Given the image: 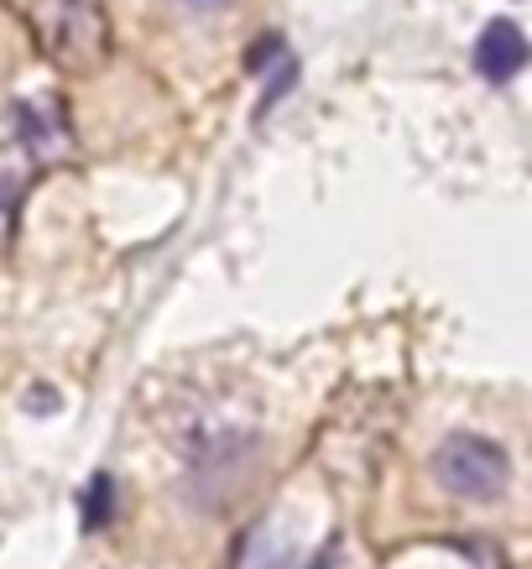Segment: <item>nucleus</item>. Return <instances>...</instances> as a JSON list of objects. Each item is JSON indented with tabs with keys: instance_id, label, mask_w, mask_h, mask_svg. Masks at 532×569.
<instances>
[{
	"instance_id": "7",
	"label": "nucleus",
	"mask_w": 532,
	"mask_h": 569,
	"mask_svg": "<svg viewBox=\"0 0 532 569\" xmlns=\"http://www.w3.org/2000/svg\"><path fill=\"white\" fill-rule=\"evenodd\" d=\"M183 6H193V11H220V6H230V0H183Z\"/></svg>"
},
{
	"instance_id": "1",
	"label": "nucleus",
	"mask_w": 532,
	"mask_h": 569,
	"mask_svg": "<svg viewBox=\"0 0 532 569\" xmlns=\"http://www.w3.org/2000/svg\"><path fill=\"white\" fill-rule=\"evenodd\" d=\"M429 470L449 497H464V501H491L512 481L506 449L496 439H485V433H449L444 445L433 449Z\"/></svg>"
},
{
	"instance_id": "5",
	"label": "nucleus",
	"mask_w": 532,
	"mask_h": 569,
	"mask_svg": "<svg viewBox=\"0 0 532 569\" xmlns=\"http://www.w3.org/2000/svg\"><path fill=\"white\" fill-rule=\"evenodd\" d=\"M79 518H84V533H100L116 522V476L110 470H94V481L79 497Z\"/></svg>"
},
{
	"instance_id": "2",
	"label": "nucleus",
	"mask_w": 532,
	"mask_h": 569,
	"mask_svg": "<svg viewBox=\"0 0 532 569\" xmlns=\"http://www.w3.org/2000/svg\"><path fill=\"white\" fill-rule=\"evenodd\" d=\"M42 37L58 69L94 73L110 58V21H104L100 0H52L42 17Z\"/></svg>"
},
{
	"instance_id": "4",
	"label": "nucleus",
	"mask_w": 532,
	"mask_h": 569,
	"mask_svg": "<svg viewBox=\"0 0 532 569\" xmlns=\"http://www.w3.org/2000/svg\"><path fill=\"white\" fill-rule=\"evenodd\" d=\"M522 69H528V37H522L516 21L496 17L475 37V73H481L485 84H506V79H516Z\"/></svg>"
},
{
	"instance_id": "6",
	"label": "nucleus",
	"mask_w": 532,
	"mask_h": 569,
	"mask_svg": "<svg viewBox=\"0 0 532 569\" xmlns=\"http://www.w3.org/2000/svg\"><path fill=\"white\" fill-rule=\"evenodd\" d=\"M21 178L17 173H0V257L11 251L17 241V220H21Z\"/></svg>"
},
{
	"instance_id": "3",
	"label": "nucleus",
	"mask_w": 532,
	"mask_h": 569,
	"mask_svg": "<svg viewBox=\"0 0 532 569\" xmlns=\"http://www.w3.org/2000/svg\"><path fill=\"white\" fill-rule=\"evenodd\" d=\"M11 137L27 147L32 162H58L73 147V126L69 110L58 94H37V100H17L11 104Z\"/></svg>"
}]
</instances>
